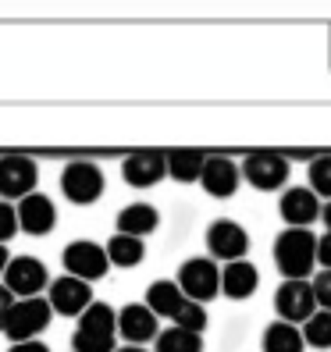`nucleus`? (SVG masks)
Returning <instances> with one entry per match:
<instances>
[{"instance_id": "f257e3e1", "label": "nucleus", "mask_w": 331, "mask_h": 352, "mask_svg": "<svg viewBox=\"0 0 331 352\" xmlns=\"http://www.w3.org/2000/svg\"><path fill=\"white\" fill-rule=\"evenodd\" d=\"M275 267L281 281H306L317 267V235L310 228H285L275 239Z\"/></svg>"}, {"instance_id": "f03ea898", "label": "nucleus", "mask_w": 331, "mask_h": 352, "mask_svg": "<svg viewBox=\"0 0 331 352\" xmlns=\"http://www.w3.org/2000/svg\"><path fill=\"white\" fill-rule=\"evenodd\" d=\"M118 349V327H114V306L93 299L82 317L75 320L72 352H114Z\"/></svg>"}, {"instance_id": "7ed1b4c3", "label": "nucleus", "mask_w": 331, "mask_h": 352, "mask_svg": "<svg viewBox=\"0 0 331 352\" xmlns=\"http://www.w3.org/2000/svg\"><path fill=\"white\" fill-rule=\"evenodd\" d=\"M50 320H54V314H50V306H47L43 296L14 299L11 309H8V317H4V324H0V335H4L11 345L14 342H32V338H39L50 327Z\"/></svg>"}, {"instance_id": "20e7f679", "label": "nucleus", "mask_w": 331, "mask_h": 352, "mask_svg": "<svg viewBox=\"0 0 331 352\" xmlns=\"http://www.w3.org/2000/svg\"><path fill=\"white\" fill-rule=\"evenodd\" d=\"M103 189H107V178H103L100 164L93 160H72L61 171V192L75 206H93L103 196Z\"/></svg>"}, {"instance_id": "39448f33", "label": "nucleus", "mask_w": 331, "mask_h": 352, "mask_svg": "<svg viewBox=\"0 0 331 352\" xmlns=\"http://www.w3.org/2000/svg\"><path fill=\"white\" fill-rule=\"evenodd\" d=\"M239 175H242V182H250L253 189H260V192L285 189V182H288V157L278 153V150H253V153L242 157Z\"/></svg>"}, {"instance_id": "423d86ee", "label": "nucleus", "mask_w": 331, "mask_h": 352, "mask_svg": "<svg viewBox=\"0 0 331 352\" xmlns=\"http://www.w3.org/2000/svg\"><path fill=\"white\" fill-rule=\"evenodd\" d=\"M175 285L182 288L185 299H193V302L203 306V302H211L214 296H221V267L211 256H189L178 267Z\"/></svg>"}, {"instance_id": "0eeeda50", "label": "nucleus", "mask_w": 331, "mask_h": 352, "mask_svg": "<svg viewBox=\"0 0 331 352\" xmlns=\"http://www.w3.org/2000/svg\"><path fill=\"white\" fill-rule=\"evenodd\" d=\"M0 285L8 288L14 299H32V296H43L50 274H47V263L36 260V256H11L4 274H0Z\"/></svg>"}, {"instance_id": "6e6552de", "label": "nucleus", "mask_w": 331, "mask_h": 352, "mask_svg": "<svg viewBox=\"0 0 331 352\" xmlns=\"http://www.w3.org/2000/svg\"><path fill=\"white\" fill-rule=\"evenodd\" d=\"M61 263H65L68 278H78V281H86V285H93V281H100V278H107V271H111L103 245H100V242H89V239L68 242L65 253H61Z\"/></svg>"}, {"instance_id": "1a4fd4ad", "label": "nucleus", "mask_w": 331, "mask_h": 352, "mask_svg": "<svg viewBox=\"0 0 331 352\" xmlns=\"http://www.w3.org/2000/svg\"><path fill=\"white\" fill-rule=\"evenodd\" d=\"M39 185V168L25 153H4L0 157V199L18 203L22 196L36 192Z\"/></svg>"}, {"instance_id": "9d476101", "label": "nucleus", "mask_w": 331, "mask_h": 352, "mask_svg": "<svg viewBox=\"0 0 331 352\" xmlns=\"http://www.w3.org/2000/svg\"><path fill=\"white\" fill-rule=\"evenodd\" d=\"M206 253H211V260L217 263H232V260H246V253H250V232L239 224V221H228L221 217L214 221L211 228H206Z\"/></svg>"}, {"instance_id": "9b49d317", "label": "nucleus", "mask_w": 331, "mask_h": 352, "mask_svg": "<svg viewBox=\"0 0 331 352\" xmlns=\"http://www.w3.org/2000/svg\"><path fill=\"white\" fill-rule=\"evenodd\" d=\"M14 217H18V232L43 239L57 228V203L47 192H29L14 203Z\"/></svg>"}, {"instance_id": "f8f14e48", "label": "nucleus", "mask_w": 331, "mask_h": 352, "mask_svg": "<svg viewBox=\"0 0 331 352\" xmlns=\"http://www.w3.org/2000/svg\"><path fill=\"white\" fill-rule=\"evenodd\" d=\"M275 314H278V320L296 324V327L317 314V299H314V288H310V278L306 281H281L275 288Z\"/></svg>"}, {"instance_id": "ddd939ff", "label": "nucleus", "mask_w": 331, "mask_h": 352, "mask_svg": "<svg viewBox=\"0 0 331 352\" xmlns=\"http://www.w3.org/2000/svg\"><path fill=\"white\" fill-rule=\"evenodd\" d=\"M93 302V285L78 281V278H68L61 274L57 281L47 285V306L54 317H82V309Z\"/></svg>"}, {"instance_id": "4468645a", "label": "nucleus", "mask_w": 331, "mask_h": 352, "mask_svg": "<svg viewBox=\"0 0 331 352\" xmlns=\"http://www.w3.org/2000/svg\"><path fill=\"white\" fill-rule=\"evenodd\" d=\"M200 189L211 196V199H232L242 185V175H239V164L232 157H221V153H206V164L200 171Z\"/></svg>"}, {"instance_id": "2eb2a0df", "label": "nucleus", "mask_w": 331, "mask_h": 352, "mask_svg": "<svg viewBox=\"0 0 331 352\" xmlns=\"http://www.w3.org/2000/svg\"><path fill=\"white\" fill-rule=\"evenodd\" d=\"M114 327H118V338H125L129 345H153L157 331H160V320L150 314L142 302H129L114 309Z\"/></svg>"}, {"instance_id": "dca6fc26", "label": "nucleus", "mask_w": 331, "mask_h": 352, "mask_svg": "<svg viewBox=\"0 0 331 352\" xmlns=\"http://www.w3.org/2000/svg\"><path fill=\"white\" fill-rule=\"evenodd\" d=\"M121 178L132 189H150V185L168 178V164H164V150H136L121 164Z\"/></svg>"}, {"instance_id": "f3484780", "label": "nucleus", "mask_w": 331, "mask_h": 352, "mask_svg": "<svg viewBox=\"0 0 331 352\" xmlns=\"http://www.w3.org/2000/svg\"><path fill=\"white\" fill-rule=\"evenodd\" d=\"M278 214H281L285 228H310L314 221H321V199L306 185H292V189L281 192Z\"/></svg>"}, {"instance_id": "a211bd4d", "label": "nucleus", "mask_w": 331, "mask_h": 352, "mask_svg": "<svg viewBox=\"0 0 331 352\" xmlns=\"http://www.w3.org/2000/svg\"><path fill=\"white\" fill-rule=\"evenodd\" d=\"M189 302H193V299H185L182 288H178L175 281H168V278L153 281V285L147 288V299H142V306H147L157 320L164 317V320H171V324L185 314V306H189Z\"/></svg>"}, {"instance_id": "6ab92c4d", "label": "nucleus", "mask_w": 331, "mask_h": 352, "mask_svg": "<svg viewBox=\"0 0 331 352\" xmlns=\"http://www.w3.org/2000/svg\"><path fill=\"white\" fill-rule=\"evenodd\" d=\"M257 288H260V274L250 260H232L221 267V296L239 302V299H250Z\"/></svg>"}, {"instance_id": "aec40b11", "label": "nucleus", "mask_w": 331, "mask_h": 352, "mask_svg": "<svg viewBox=\"0 0 331 352\" xmlns=\"http://www.w3.org/2000/svg\"><path fill=\"white\" fill-rule=\"evenodd\" d=\"M160 228V210L153 203H129L118 210V235H132V239H147Z\"/></svg>"}, {"instance_id": "412c9836", "label": "nucleus", "mask_w": 331, "mask_h": 352, "mask_svg": "<svg viewBox=\"0 0 331 352\" xmlns=\"http://www.w3.org/2000/svg\"><path fill=\"white\" fill-rule=\"evenodd\" d=\"M164 164H168V178L193 185V182H200L206 153L203 150H164Z\"/></svg>"}, {"instance_id": "4be33fe9", "label": "nucleus", "mask_w": 331, "mask_h": 352, "mask_svg": "<svg viewBox=\"0 0 331 352\" xmlns=\"http://www.w3.org/2000/svg\"><path fill=\"white\" fill-rule=\"evenodd\" d=\"M103 253H107V263L111 267H139L142 260H147V242L114 232L107 239V245H103Z\"/></svg>"}, {"instance_id": "5701e85b", "label": "nucleus", "mask_w": 331, "mask_h": 352, "mask_svg": "<svg viewBox=\"0 0 331 352\" xmlns=\"http://www.w3.org/2000/svg\"><path fill=\"white\" fill-rule=\"evenodd\" d=\"M264 352H306L299 327L285 320H271L264 327Z\"/></svg>"}, {"instance_id": "b1692460", "label": "nucleus", "mask_w": 331, "mask_h": 352, "mask_svg": "<svg viewBox=\"0 0 331 352\" xmlns=\"http://www.w3.org/2000/svg\"><path fill=\"white\" fill-rule=\"evenodd\" d=\"M153 352H203V335L182 327H160L153 338Z\"/></svg>"}, {"instance_id": "393cba45", "label": "nucleus", "mask_w": 331, "mask_h": 352, "mask_svg": "<svg viewBox=\"0 0 331 352\" xmlns=\"http://www.w3.org/2000/svg\"><path fill=\"white\" fill-rule=\"evenodd\" d=\"M299 335H303V345L306 349L328 352L331 349V309H317L310 320H303L299 324Z\"/></svg>"}, {"instance_id": "a878e982", "label": "nucleus", "mask_w": 331, "mask_h": 352, "mask_svg": "<svg viewBox=\"0 0 331 352\" xmlns=\"http://www.w3.org/2000/svg\"><path fill=\"white\" fill-rule=\"evenodd\" d=\"M306 189L317 199H331V153H317L306 168Z\"/></svg>"}, {"instance_id": "bb28decb", "label": "nucleus", "mask_w": 331, "mask_h": 352, "mask_svg": "<svg viewBox=\"0 0 331 352\" xmlns=\"http://www.w3.org/2000/svg\"><path fill=\"white\" fill-rule=\"evenodd\" d=\"M18 235V217H14V203L0 199V245H8Z\"/></svg>"}, {"instance_id": "cd10ccee", "label": "nucleus", "mask_w": 331, "mask_h": 352, "mask_svg": "<svg viewBox=\"0 0 331 352\" xmlns=\"http://www.w3.org/2000/svg\"><path fill=\"white\" fill-rule=\"evenodd\" d=\"M317 263L324 267V271H331V239L328 235L317 239Z\"/></svg>"}, {"instance_id": "c85d7f7f", "label": "nucleus", "mask_w": 331, "mask_h": 352, "mask_svg": "<svg viewBox=\"0 0 331 352\" xmlns=\"http://www.w3.org/2000/svg\"><path fill=\"white\" fill-rule=\"evenodd\" d=\"M8 352H50L47 349V342H39V338H32V342H14Z\"/></svg>"}, {"instance_id": "c756f323", "label": "nucleus", "mask_w": 331, "mask_h": 352, "mask_svg": "<svg viewBox=\"0 0 331 352\" xmlns=\"http://www.w3.org/2000/svg\"><path fill=\"white\" fill-rule=\"evenodd\" d=\"M11 302H14V296L8 292L4 285H0V324H4V317H8V309H11Z\"/></svg>"}, {"instance_id": "7c9ffc66", "label": "nucleus", "mask_w": 331, "mask_h": 352, "mask_svg": "<svg viewBox=\"0 0 331 352\" xmlns=\"http://www.w3.org/2000/svg\"><path fill=\"white\" fill-rule=\"evenodd\" d=\"M321 221H324V228H328L324 235L331 239V199H328V203H321Z\"/></svg>"}, {"instance_id": "2f4dec72", "label": "nucleus", "mask_w": 331, "mask_h": 352, "mask_svg": "<svg viewBox=\"0 0 331 352\" xmlns=\"http://www.w3.org/2000/svg\"><path fill=\"white\" fill-rule=\"evenodd\" d=\"M8 260H11V256H8V245H0V274H4V267H8Z\"/></svg>"}, {"instance_id": "473e14b6", "label": "nucleus", "mask_w": 331, "mask_h": 352, "mask_svg": "<svg viewBox=\"0 0 331 352\" xmlns=\"http://www.w3.org/2000/svg\"><path fill=\"white\" fill-rule=\"evenodd\" d=\"M114 352H147V349H139V345H118Z\"/></svg>"}]
</instances>
